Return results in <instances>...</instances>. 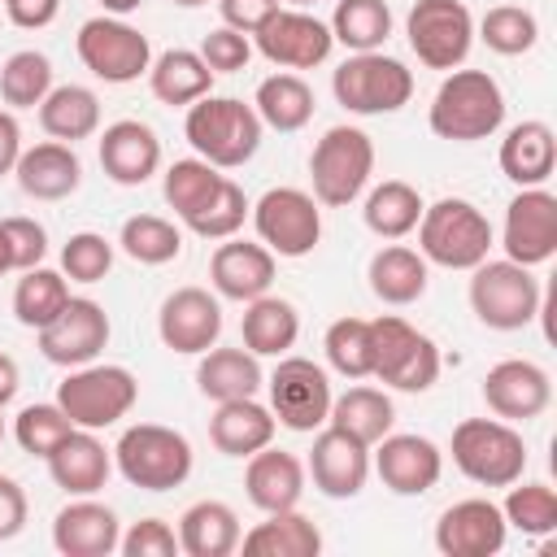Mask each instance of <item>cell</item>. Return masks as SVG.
<instances>
[{
	"label": "cell",
	"instance_id": "obj_63",
	"mask_svg": "<svg viewBox=\"0 0 557 557\" xmlns=\"http://www.w3.org/2000/svg\"><path fill=\"white\" fill-rule=\"evenodd\" d=\"M283 4H292V9H313L318 0H283Z\"/></svg>",
	"mask_w": 557,
	"mask_h": 557
},
{
	"label": "cell",
	"instance_id": "obj_34",
	"mask_svg": "<svg viewBox=\"0 0 557 557\" xmlns=\"http://www.w3.org/2000/svg\"><path fill=\"white\" fill-rule=\"evenodd\" d=\"M300 335V313L287 296H257L244 305L239 318V339L252 357H283Z\"/></svg>",
	"mask_w": 557,
	"mask_h": 557
},
{
	"label": "cell",
	"instance_id": "obj_33",
	"mask_svg": "<svg viewBox=\"0 0 557 557\" xmlns=\"http://www.w3.org/2000/svg\"><path fill=\"white\" fill-rule=\"evenodd\" d=\"M239 535V513L226 500H196L178 518V553L187 557H231Z\"/></svg>",
	"mask_w": 557,
	"mask_h": 557
},
{
	"label": "cell",
	"instance_id": "obj_15",
	"mask_svg": "<svg viewBox=\"0 0 557 557\" xmlns=\"http://www.w3.org/2000/svg\"><path fill=\"white\" fill-rule=\"evenodd\" d=\"M252 39H257L252 48L278 70H313L335 48L331 26L322 17H313L309 9H292V4H283L274 17H265V26H257Z\"/></svg>",
	"mask_w": 557,
	"mask_h": 557
},
{
	"label": "cell",
	"instance_id": "obj_1",
	"mask_svg": "<svg viewBox=\"0 0 557 557\" xmlns=\"http://www.w3.org/2000/svg\"><path fill=\"white\" fill-rule=\"evenodd\" d=\"M426 122L440 139L479 144L505 126V91L487 70H448L431 96Z\"/></svg>",
	"mask_w": 557,
	"mask_h": 557
},
{
	"label": "cell",
	"instance_id": "obj_45",
	"mask_svg": "<svg viewBox=\"0 0 557 557\" xmlns=\"http://www.w3.org/2000/svg\"><path fill=\"white\" fill-rule=\"evenodd\" d=\"M474 39H483L487 52H496V57H522L540 44V22L522 4H496L479 17Z\"/></svg>",
	"mask_w": 557,
	"mask_h": 557
},
{
	"label": "cell",
	"instance_id": "obj_27",
	"mask_svg": "<svg viewBox=\"0 0 557 557\" xmlns=\"http://www.w3.org/2000/svg\"><path fill=\"white\" fill-rule=\"evenodd\" d=\"M48 474L65 496H96L113 474V448L100 444L96 431L74 426L48 457Z\"/></svg>",
	"mask_w": 557,
	"mask_h": 557
},
{
	"label": "cell",
	"instance_id": "obj_22",
	"mask_svg": "<svg viewBox=\"0 0 557 557\" xmlns=\"http://www.w3.org/2000/svg\"><path fill=\"white\" fill-rule=\"evenodd\" d=\"M553 379L527 357H505L483 374V405L505 422H531L548 409Z\"/></svg>",
	"mask_w": 557,
	"mask_h": 557
},
{
	"label": "cell",
	"instance_id": "obj_52",
	"mask_svg": "<svg viewBox=\"0 0 557 557\" xmlns=\"http://www.w3.org/2000/svg\"><path fill=\"white\" fill-rule=\"evenodd\" d=\"M196 52L205 57V65H209L213 74H235V70H244V65L252 61V39H248L244 30H231V26H213V30L200 39Z\"/></svg>",
	"mask_w": 557,
	"mask_h": 557
},
{
	"label": "cell",
	"instance_id": "obj_28",
	"mask_svg": "<svg viewBox=\"0 0 557 557\" xmlns=\"http://www.w3.org/2000/svg\"><path fill=\"white\" fill-rule=\"evenodd\" d=\"M244 492L261 513L296 509L305 496V461L287 448H257L244 466Z\"/></svg>",
	"mask_w": 557,
	"mask_h": 557
},
{
	"label": "cell",
	"instance_id": "obj_48",
	"mask_svg": "<svg viewBox=\"0 0 557 557\" xmlns=\"http://www.w3.org/2000/svg\"><path fill=\"white\" fill-rule=\"evenodd\" d=\"M505 522L522 535H553L557 531V492L548 483H509V496L500 505Z\"/></svg>",
	"mask_w": 557,
	"mask_h": 557
},
{
	"label": "cell",
	"instance_id": "obj_25",
	"mask_svg": "<svg viewBox=\"0 0 557 557\" xmlns=\"http://www.w3.org/2000/svg\"><path fill=\"white\" fill-rule=\"evenodd\" d=\"M117 540H122V522L104 500L74 496L52 518V548L61 557H109L117 553Z\"/></svg>",
	"mask_w": 557,
	"mask_h": 557
},
{
	"label": "cell",
	"instance_id": "obj_38",
	"mask_svg": "<svg viewBox=\"0 0 557 557\" xmlns=\"http://www.w3.org/2000/svg\"><path fill=\"white\" fill-rule=\"evenodd\" d=\"M39 126L48 139L78 144L100 131V96L83 83H61L39 100Z\"/></svg>",
	"mask_w": 557,
	"mask_h": 557
},
{
	"label": "cell",
	"instance_id": "obj_60",
	"mask_svg": "<svg viewBox=\"0 0 557 557\" xmlns=\"http://www.w3.org/2000/svg\"><path fill=\"white\" fill-rule=\"evenodd\" d=\"M104 4V13H113V17H126V13H135L144 0H100Z\"/></svg>",
	"mask_w": 557,
	"mask_h": 557
},
{
	"label": "cell",
	"instance_id": "obj_39",
	"mask_svg": "<svg viewBox=\"0 0 557 557\" xmlns=\"http://www.w3.org/2000/svg\"><path fill=\"white\" fill-rule=\"evenodd\" d=\"M326 422L339 426V431H348V435H357L361 444L374 448V444L396 426V405H392V396H387L383 387L357 383V387L331 396V413H326Z\"/></svg>",
	"mask_w": 557,
	"mask_h": 557
},
{
	"label": "cell",
	"instance_id": "obj_41",
	"mask_svg": "<svg viewBox=\"0 0 557 557\" xmlns=\"http://www.w3.org/2000/svg\"><path fill=\"white\" fill-rule=\"evenodd\" d=\"M331 39L348 52H379L392 35V9L387 0H335L331 13Z\"/></svg>",
	"mask_w": 557,
	"mask_h": 557
},
{
	"label": "cell",
	"instance_id": "obj_11",
	"mask_svg": "<svg viewBox=\"0 0 557 557\" xmlns=\"http://www.w3.org/2000/svg\"><path fill=\"white\" fill-rule=\"evenodd\" d=\"M74 52L78 61L100 78V83H135L139 74H148L152 65V44L144 30H135L126 17H113V13H100V17H87L74 35Z\"/></svg>",
	"mask_w": 557,
	"mask_h": 557
},
{
	"label": "cell",
	"instance_id": "obj_6",
	"mask_svg": "<svg viewBox=\"0 0 557 557\" xmlns=\"http://www.w3.org/2000/svg\"><path fill=\"white\" fill-rule=\"evenodd\" d=\"M453 466L479 487H509L527 470V440L505 418H461L448 440Z\"/></svg>",
	"mask_w": 557,
	"mask_h": 557
},
{
	"label": "cell",
	"instance_id": "obj_5",
	"mask_svg": "<svg viewBox=\"0 0 557 557\" xmlns=\"http://www.w3.org/2000/svg\"><path fill=\"white\" fill-rule=\"evenodd\" d=\"M470 309L487 331H522L544 313V287L531 274V265H518L509 257L492 261L483 257L470 270Z\"/></svg>",
	"mask_w": 557,
	"mask_h": 557
},
{
	"label": "cell",
	"instance_id": "obj_14",
	"mask_svg": "<svg viewBox=\"0 0 557 557\" xmlns=\"http://www.w3.org/2000/svg\"><path fill=\"white\" fill-rule=\"evenodd\" d=\"M270 387V413L278 426L296 431V435H313L318 426H326L331 413V379L318 361L309 357H278V366L265 379Z\"/></svg>",
	"mask_w": 557,
	"mask_h": 557
},
{
	"label": "cell",
	"instance_id": "obj_2",
	"mask_svg": "<svg viewBox=\"0 0 557 557\" xmlns=\"http://www.w3.org/2000/svg\"><path fill=\"white\" fill-rule=\"evenodd\" d=\"M183 135L191 144L196 157H205L218 170H239L257 157L261 148V117L252 104H244L239 96H200L196 104H187L183 117Z\"/></svg>",
	"mask_w": 557,
	"mask_h": 557
},
{
	"label": "cell",
	"instance_id": "obj_40",
	"mask_svg": "<svg viewBox=\"0 0 557 557\" xmlns=\"http://www.w3.org/2000/svg\"><path fill=\"white\" fill-rule=\"evenodd\" d=\"M422 209H426V205H422V196H418L413 183H405V178H383L379 187H370L361 218H366V231H370V235H379V239H405V235L418 226Z\"/></svg>",
	"mask_w": 557,
	"mask_h": 557
},
{
	"label": "cell",
	"instance_id": "obj_3",
	"mask_svg": "<svg viewBox=\"0 0 557 557\" xmlns=\"http://www.w3.org/2000/svg\"><path fill=\"white\" fill-rule=\"evenodd\" d=\"M113 466L139 492H174L191 479L196 453L183 431L161 426V422H135L117 435Z\"/></svg>",
	"mask_w": 557,
	"mask_h": 557
},
{
	"label": "cell",
	"instance_id": "obj_16",
	"mask_svg": "<svg viewBox=\"0 0 557 557\" xmlns=\"http://www.w3.org/2000/svg\"><path fill=\"white\" fill-rule=\"evenodd\" d=\"M109 331H113V326H109V313H104L100 300H91V296H70L65 309H61L48 326H39L35 335H39V352H44L52 366L74 370V366H87V361H96V357L104 352Z\"/></svg>",
	"mask_w": 557,
	"mask_h": 557
},
{
	"label": "cell",
	"instance_id": "obj_58",
	"mask_svg": "<svg viewBox=\"0 0 557 557\" xmlns=\"http://www.w3.org/2000/svg\"><path fill=\"white\" fill-rule=\"evenodd\" d=\"M17 157H22V126H17L13 109H0V178L13 174Z\"/></svg>",
	"mask_w": 557,
	"mask_h": 557
},
{
	"label": "cell",
	"instance_id": "obj_35",
	"mask_svg": "<svg viewBox=\"0 0 557 557\" xmlns=\"http://www.w3.org/2000/svg\"><path fill=\"white\" fill-rule=\"evenodd\" d=\"M239 548L248 557H318L322 531L300 509H278V513H265V522H257L252 531H244Z\"/></svg>",
	"mask_w": 557,
	"mask_h": 557
},
{
	"label": "cell",
	"instance_id": "obj_8",
	"mask_svg": "<svg viewBox=\"0 0 557 557\" xmlns=\"http://www.w3.org/2000/svg\"><path fill=\"white\" fill-rule=\"evenodd\" d=\"M370 379L396 392H431L440 379V348L413 322L383 313L370 322Z\"/></svg>",
	"mask_w": 557,
	"mask_h": 557
},
{
	"label": "cell",
	"instance_id": "obj_59",
	"mask_svg": "<svg viewBox=\"0 0 557 557\" xmlns=\"http://www.w3.org/2000/svg\"><path fill=\"white\" fill-rule=\"evenodd\" d=\"M17 387H22V370H17V361L9 352H0V409L17 396Z\"/></svg>",
	"mask_w": 557,
	"mask_h": 557
},
{
	"label": "cell",
	"instance_id": "obj_53",
	"mask_svg": "<svg viewBox=\"0 0 557 557\" xmlns=\"http://www.w3.org/2000/svg\"><path fill=\"white\" fill-rule=\"evenodd\" d=\"M0 231L9 239V257H13V270L17 274L44 265V257H48V231L35 218H0Z\"/></svg>",
	"mask_w": 557,
	"mask_h": 557
},
{
	"label": "cell",
	"instance_id": "obj_61",
	"mask_svg": "<svg viewBox=\"0 0 557 557\" xmlns=\"http://www.w3.org/2000/svg\"><path fill=\"white\" fill-rule=\"evenodd\" d=\"M4 274H13V257H9V239H4V231H0V278Z\"/></svg>",
	"mask_w": 557,
	"mask_h": 557
},
{
	"label": "cell",
	"instance_id": "obj_24",
	"mask_svg": "<svg viewBox=\"0 0 557 557\" xmlns=\"http://www.w3.org/2000/svg\"><path fill=\"white\" fill-rule=\"evenodd\" d=\"M274 270H278V257L265 248V244H252V239H218L213 257H209V283L222 300H257L270 292L274 283Z\"/></svg>",
	"mask_w": 557,
	"mask_h": 557
},
{
	"label": "cell",
	"instance_id": "obj_51",
	"mask_svg": "<svg viewBox=\"0 0 557 557\" xmlns=\"http://www.w3.org/2000/svg\"><path fill=\"white\" fill-rule=\"evenodd\" d=\"M113 244L100 231H74L61 244V274L70 283H100L113 270Z\"/></svg>",
	"mask_w": 557,
	"mask_h": 557
},
{
	"label": "cell",
	"instance_id": "obj_9",
	"mask_svg": "<svg viewBox=\"0 0 557 557\" xmlns=\"http://www.w3.org/2000/svg\"><path fill=\"white\" fill-rule=\"evenodd\" d=\"M139 400V379L126 366H109V361H87L74 366L61 383H57V405L65 409V418L83 431H104L117 426Z\"/></svg>",
	"mask_w": 557,
	"mask_h": 557
},
{
	"label": "cell",
	"instance_id": "obj_46",
	"mask_svg": "<svg viewBox=\"0 0 557 557\" xmlns=\"http://www.w3.org/2000/svg\"><path fill=\"white\" fill-rule=\"evenodd\" d=\"M248 196H244V187L235 183V178H222L218 183V191L200 205V209H191L187 218H183V226L191 231V235H200V239H231V235H239V226L248 222Z\"/></svg>",
	"mask_w": 557,
	"mask_h": 557
},
{
	"label": "cell",
	"instance_id": "obj_43",
	"mask_svg": "<svg viewBox=\"0 0 557 557\" xmlns=\"http://www.w3.org/2000/svg\"><path fill=\"white\" fill-rule=\"evenodd\" d=\"M117 248H122L131 261H139V265H170V261H178V252H183V231H178L170 218L135 213V218L122 222Z\"/></svg>",
	"mask_w": 557,
	"mask_h": 557
},
{
	"label": "cell",
	"instance_id": "obj_62",
	"mask_svg": "<svg viewBox=\"0 0 557 557\" xmlns=\"http://www.w3.org/2000/svg\"><path fill=\"white\" fill-rule=\"evenodd\" d=\"M170 4H178V9H200V4H209V0H170Z\"/></svg>",
	"mask_w": 557,
	"mask_h": 557
},
{
	"label": "cell",
	"instance_id": "obj_7",
	"mask_svg": "<svg viewBox=\"0 0 557 557\" xmlns=\"http://www.w3.org/2000/svg\"><path fill=\"white\" fill-rule=\"evenodd\" d=\"M335 104H344L357 117H383L400 113L413 100V70L396 57L379 52H348L331 74Z\"/></svg>",
	"mask_w": 557,
	"mask_h": 557
},
{
	"label": "cell",
	"instance_id": "obj_18",
	"mask_svg": "<svg viewBox=\"0 0 557 557\" xmlns=\"http://www.w3.org/2000/svg\"><path fill=\"white\" fill-rule=\"evenodd\" d=\"M370 470L383 479L387 492L396 496H426L440 474H444V453L435 440L426 435H413V431H387L379 444H374V457H370Z\"/></svg>",
	"mask_w": 557,
	"mask_h": 557
},
{
	"label": "cell",
	"instance_id": "obj_42",
	"mask_svg": "<svg viewBox=\"0 0 557 557\" xmlns=\"http://www.w3.org/2000/svg\"><path fill=\"white\" fill-rule=\"evenodd\" d=\"M70 300V278L61 270H48V265H35V270H22L17 287H13V318L30 331L48 326Z\"/></svg>",
	"mask_w": 557,
	"mask_h": 557
},
{
	"label": "cell",
	"instance_id": "obj_29",
	"mask_svg": "<svg viewBox=\"0 0 557 557\" xmlns=\"http://www.w3.org/2000/svg\"><path fill=\"white\" fill-rule=\"evenodd\" d=\"M557 170V135L548 122L527 117L500 139V174L518 187H544Z\"/></svg>",
	"mask_w": 557,
	"mask_h": 557
},
{
	"label": "cell",
	"instance_id": "obj_20",
	"mask_svg": "<svg viewBox=\"0 0 557 557\" xmlns=\"http://www.w3.org/2000/svg\"><path fill=\"white\" fill-rule=\"evenodd\" d=\"M305 474L313 479V487L326 500H352V496H361V487L370 479V444H361L357 435L326 422L313 435Z\"/></svg>",
	"mask_w": 557,
	"mask_h": 557
},
{
	"label": "cell",
	"instance_id": "obj_57",
	"mask_svg": "<svg viewBox=\"0 0 557 557\" xmlns=\"http://www.w3.org/2000/svg\"><path fill=\"white\" fill-rule=\"evenodd\" d=\"M4 13H9V22L22 26V30H44V26L57 22L61 0H4Z\"/></svg>",
	"mask_w": 557,
	"mask_h": 557
},
{
	"label": "cell",
	"instance_id": "obj_17",
	"mask_svg": "<svg viewBox=\"0 0 557 557\" xmlns=\"http://www.w3.org/2000/svg\"><path fill=\"white\" fill-rule=\"evenodd\" d=\"M500 248L518 265H544L557 252V196L548 187H518L505 209Z\"/></svg>",
	"mask_w": 557,
	"mask_h": 557
},
{
	"label": "cell",
	"instance_id": "obj_4",
	"mask_svg": "<svg viewBox=\"0 0 557 557\" xmlns=\"http://www.w3.org/2000/svg\"><path fill=\"white\" fill-rule=\"evenodd\" d=\"M413 231H418V252L426 257V265H444V270H474L496 244L487 213L461 196H444L426 205Z\"/></svg>",
	"mask_w": 557,
	"mask_h": 557
},
{
	"label": "cell",
	"instance_id": "obj_37",
	"mask_svg": "<svg viewBox=\"0 0 557 557\" xmlns=\"http://www.w3.org/2000/svg\"><path fill=\"white\" fill-rule=\"evenodd\" d=\"M252 109H257L261 126H270V131H278V135H292V131H300V126L313 122L318 100H313V87H309L300 74L278 70V74H270V78L257 83Z\"/></svg>",
	"mask_w": 557,
	"mask_h": 557
},
{
	"label": "cell",
	"instance_id": "obj_30",
	"mask_svg": "<svg viewBox=\"0 0 557 557\" xmlns=\"http://www.w3.org/2000/svg\"><path fill=\"white\" fill-rule=\"evenodd\" d=\"M274 413L270 405H261L257 396H244V400H222L209 418V444L222 453V457H252L257 448L274 444Z\"/></svg>",
	"mask_w": 557,
	"mask_h": 557
},
{
	"label": "cell",
	"instance_id": "obj_21",
	"mask_svg": "<svg viewBox=\"0 0 557 557\" xmlns=\"http://www.w3.org/2000/svg\"><path fill=\"white\" fill-rule=\"evenodd\" d=\"M157 335L170 352L200 357L222 335V305L205 287H174L157 309Z\"/></svg>",
	"mask_w": 557,
	"mask_h": 557
},
{
	"label": "cell",
	"instance_id": "obj_55",
	"mask_svg": "<svg viewBox=\"0 0 557 557\" xmlns=\"http://www.w3.org/2000/svg\"><path fill=\"white\" fill-rule=\"evenodd\" d=\"M278 9H283V0H218L222 26L244 30V35H252L257 26H265V17H274Z\"/></svg>",
	"mask_w": 557,
	"mask_h": 557
},
{
	"label": "cell",
	"instance_id": "obj_31",
	"mask_svg": "<svg viewBox=\"0 0 557 557\" xmlns=\"http://www.w3.org/2000/svg\"><path fill=\"white\" fill-rule=\"evenodd\" d=\"M366 278H370V292L383 300V305H413L426 296V283H431V265L418 248L409 244H383L370 265H366Z\"/></svg>",
	"mask_w": 557,
	"mask_h": 557
},
{
	"label": "cell",
	"instance_id": "obj_47",
	"mask_svg": "<svg viewBox=\"0 0 557 557\" xmlns=\"http://www.w3.org/2000/svg\"><path fill=\"white\" fill-rule=\"evenodd\" d=\"M222 178H226V174H222L218 165H209L205 157H183V161L165 165V174H161V196H165V205H170L178 218H187L191 209H200V205L218 191Z\"/></svg>",
	"mask_w": 557,
	"mask_h": 557
},
{
	"label": "cell",
	"instance_id": "obj_64",
	"mask_svg": "<svg viewBox=\"0 0 557 557\" xmlns=\"http://www.w3.org/2000/svg\"><path fill=\"white\" fill-rule=\"evenodd\" d=\"M0 440H4V409H0Z\"/></svg>",
	"mask_w": 557,
	"mask_h": 557
},
{
	"label": "cell",
	"instance_id": "obj_54",
	"mask_svg": "<svg viewBox=\"0 0 557 557\" xmlns=\"http://www.w3.org/2000/svg\"><path fill=\"white\" fill-rule=\"evenodd\" d=\"M117 553H126V557H174L178 553V531L161 518H139V522H131V531H122Z\"/></svg>",
	"mask_w": 557,
	"mask_h": 557
},
{
	"label": "cell",
	"instance_id": "obj_13",
	"mask_svg": "<svg viewBox=\"0 0 557 557\" xmlns=\"http://www.w3.org/2000/svg\"><path fill=\"white\" fill-rule=\"evenodd\" d=\"M257 239L274 257H309L322 239V205L305 187H270L252 209H248Z\"/></svg>",
	"mask_w": 557,
	"mask_h": 557
},
{
	"label": "cell",
	"instance_id": "obj_10",
	"mask_svg": "<svg viewBox=\"0 0 557 557\" xmlns=\"http://www.w3.org/2000/svg\"><path fill=\"white\" fill-rule=\"evenodd\" d=\"M374 174V139L361 126H331L313 152H309V183H313V200L326 209H344L352 205L366 183Z\"/></svg>",
	"mask_w": 557,
	"mask_h": 557
},
{
	"label": "cell",
	"instance_id": "obj_50",
	"mask_svg": "<svg viewBox=\"0 0 557 557\" xmlns=\"http://www.w3.org/2000/svg\"><path fill=\"white\" fill-rule=\"evenodd\" d=\"M74 431V422L65 418V409L57 400H35L13 418V440L22 444V453L30 457H48L65 435Z\"/></svg>",
	"mask_w": 557,
	"mask_h": 557
},
{
	"label": "cell",
	"instance_id": "obj_32",
	"mask_svg": "<svg viewBox=\"0 0 557 557\" xmlns=\"http://www.w3.org/2000/svg\"><path fill=\"white\" fill-rule=\"evenodd\" d=\"M196 387H200V396H209L213 405L257 396V392L265 387L261 357H252L244 344H239V348H218V344H213L209 352H200Z\"/></svg>",
	"mask_w": 557,
	"mask_h": 557
},
{
	"label": "cell",
	"instance_id": "obj_36",
	"mask_svg": "<svg viewBox=\"0 0 557 557\" xmlns=\"http://www.w3.org/2000/svg\"><path fill=\"white\" fill-rule=\"evenodd\" d=\"M148 87H152V96H157L161 104L187 109V104H196L200 96L213 91V70H209L205 57L191 52V48H165V52L152 57V65H148Z\"/></svg>",
	"mask_w": 557,
	"mask_h": 557
},
{
	"label": "cell",
	"instance_id": "obj_12",
	"mask_svg": "<svg viewBox=\"0 0 557 557\" xmlns=\"http://www.w3.org/2000/svg\"><path fill=\"white\" fill-rule=\"evenodd\" d=\"M405 39L426 70H461L474 48V17L461 0H413L405 13Z\"/></svg>",
	"mask_w": 557,
	"mask_h": 557
},
{
	"label": "cell",
	"instance_id": "obj_23",
	"mask_svg": "<svg viewBox=\"0 0 557 557\" xmlns=\"http://www.w3.org/2000/svg\"><path fill=\"white\" fill-rule=\"evenodd\" d=\"M96 157L104 178H113L117 187H144L157 170H161V139L148 122L139 117H117L100 131L96 139Z\"/></svg>",
	"mask_w": 557,
	"mask_h": 557
},
{
	"label": "cell",
	"instance_id": "obj_26",
	"mask_svg": "<svg viewBox=\"0 0 557 557\" xmlns=\"http://www.w3.org/2000/svg\"><path fill=\"white\" fill-rule=\"evenodd\" d=\"M13 178H17L22 196H30V200H70L83 187V161H78L74 144L44 139V144L22 148Z\"/></svg>",
	"mask_w": 557,
	"mask_h": 557
},
{
	"label": "cell",
	"instance_id": "obj_19",
	"mask_svg": "<svg viewBox=\"0 0 557 557\" xmlns=\"http://www.w3.org/2000/svg\"><path fill=\"white\" fill-rule=\"evenodd\" d=\"M509 540V522L496 500L466 496L435 518V548L444 557H496Z\"/></svg>",
	"mask_w": 557,
	"mask_h": 557
},
{
	"label": "cell",
	"instance_id": "obj_44",
	"mask_svg": "<svg viewBox=\"0 0 557 557\" xmlns=\"http://www.w3.org/2000/svg\"><path fill=\"white\" fill-rule=\"evenodd\" d=\"M52 61L39 48H17L0 65V100L4 109H39V100L52 91Z\"/></svg>",
	"mask_w": 557,
	"mask_h": 557
},
{
	"label": "cell",
	"instance_id": "obj_49",
	"mask_svg": "<svg viewBox=\"0 0 557 557\" xmlns=\"http://www.w3.org/2000/svg\"><path fill=\"white\" fill-rule=\"evenodd\" d=\"M326 366L344 379H370V322L366 318H335L322 335Z\"/></svg>",
	"mask_w": 557,
	"mask_h": 557
},
{
	"label": "cell",
	"instance_id": "obj_56",
	"mask_svg": "<svg viewBox=\"0 0 557 557\" xmlns=\"http://www.w3.org/2000/svg\"><path fill=\"white\" fill-rule=\"evenodd\" d=\"M26 513H30V500H26L22 483L9 479V474H0V544L13 540V535H22Z\"/></svg>",
	"mask_w": 557,
	"mask_h": 557
}]
</instances>
